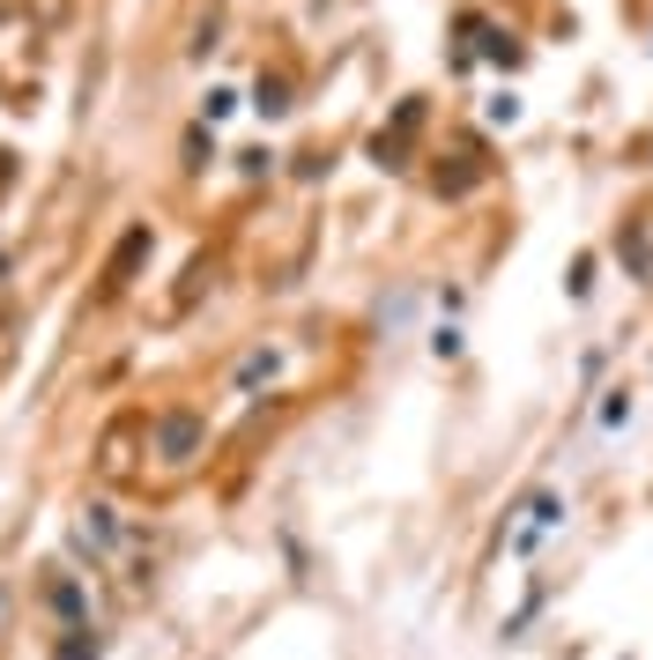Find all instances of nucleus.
I'll use <instances>...</instances> for the list:
<instances>
[{
	"label": "nucleus",
	"mask_w": 653,
	"mask_h": 660,
	"mask_svg": "<svg viewBox=\"0 0 653 660\" xmlns=\"http://www.w3.org/2000/svg\"><path fill=\"white\" fill-rule=\"evenodd\" d=\"M156 439H164V460H193L201 439H209V423H201V416H164V423H156Z\"/></svg>",
	"instance_id": "nucleus-1"
},
{
	"label": "nucleus",
	"mask_w": 653,
	"mask_h": 660,
	"mask_svg": "<svg viewBox=\"0 0 653 660\" xmlns=\"http://www.w3.org/2000/svg\"><path fill=\"white\" fill-rule=\"evenodd\" d=\"M252 104H260V112L275 120V112H282V104H290V96H282V82H260V96H252Z\"/></svg>",
	"instance_id": "nucleus-2"
}]
</instances>
